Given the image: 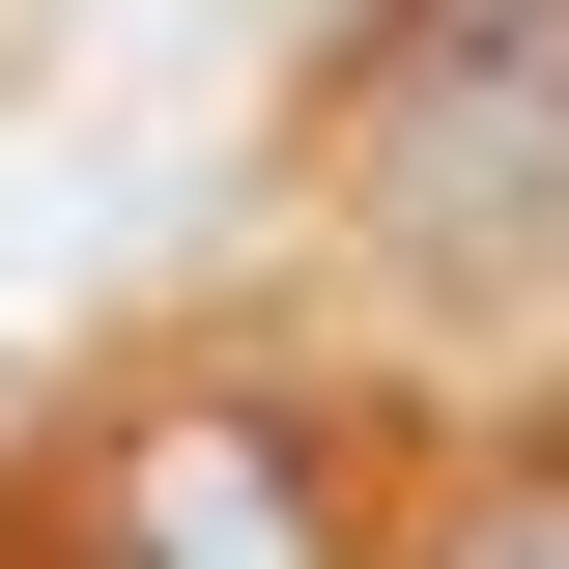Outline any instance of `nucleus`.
<instances>
[{"instance_id":"obj_3","label":"nucleus","mask_w":569,"mask_h":569,"mask_svg":"<svg viewBox=\"0 0 569 569\" xmlns=\"http://www.w3.org/2000/svg\"><path fill=\"white\" fill-rule=\"evenodd\" d=\"M427 569H569V456H512V485H456V512H427Z\"/></svg>"},{"instance_id":"obj_2","label":"nucleus","mask_w":569,"mask_h":569,"mask_svg":"<svg viewBox=\"0 0 569 569\" xmlns=\"http://www.w3.org/2000/svg\"><path fill=\"white\" fill-rule=\"evenodd\" d=\"M58 569H370V512H342V456L284 399H142L58 485Z\"/></svg>"},{"instance_id":"obj_1","label":"nucleus","mask_w":569,"mask_h":569,"mask_svg":"<svg viewBox=\"0 0 569 569\" xmlns=\"http://www.w3.org/2000/svg\"><path fill=\"white\" fill-rule=\"evenodd\" d=\"M342 228L427 284L569 257V0H370L342 58Z\"/></svg>"}]
</instances>
